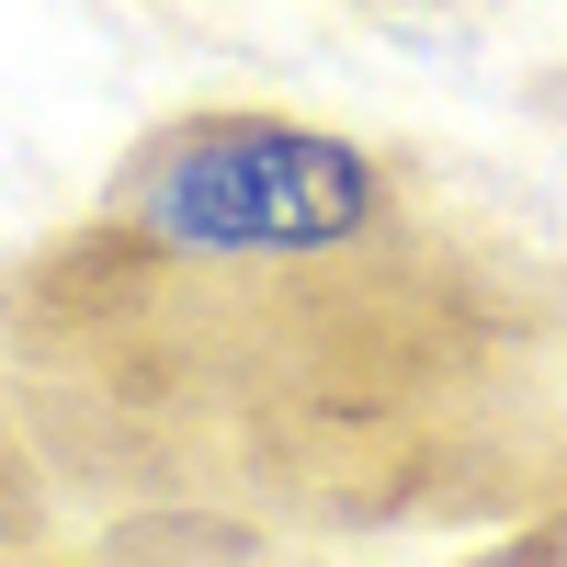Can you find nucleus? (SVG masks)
<instances>
[{"label":"nucleus","instance_id":"nucleus-1","mask_svg":"<svg viewBox=\"0 0 567 567\" xmlns=\"http://www.w3.org/2000/svg\"><path fill=\"white\" fill-rule=\"evenodd\" d=\"M374 159L352 136H318V125H261V114H227L194 125L136 171V216H148L159 250H194V261H296V250H341L374 227Z\"/></svg>","mask_w":567,"mask_h":567}]
</instances>
